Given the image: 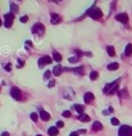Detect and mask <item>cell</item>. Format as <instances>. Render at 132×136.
Masks as SVG:
<instances>
[{
	"mask_svg": "<svg viewBox=\"0 0 132 136\" xmlns=\"http://www.w3.org/2000/svg\"><path fill=\"white\" fill-rule=\"evenodd\" d=\"M118 134H119V136H132V127H130V126H121Z\"/></svg>",
	"mask_w": 132,
	"mask_h": 136,
	"instance_id": "3957f363",
	"label": "cell"
},
{
	"mask_svg": "<svg viewBox=\"0 0 132 136\" xmlns=\"http://www.w3.org/2000/svg\"><path fill=\"white\" fill-rule=\"evenodd\" d=\"M101 129H103V125H101L100 122H98V121L94 122V125H92V130H94V131H100Z\"/></svg>",
	"mask_w": 132,
	"mask_h": 136,
	"instance_id": "2e32d148",
	"label": "cell"
},
{
	"mask_svg": "<svg viewBox=\"0 0 132 136\" xmlns=\"http://www.w3.org/2000/svg\"><path fill=\"white\" fill-rule=\"evenodd\" d=\"M1 136H10V135H9V132H3Z\"/></svg>",
	"mask_w": 132,
	"mask_h": 136,
	"instance_id": "e575fe53",
	"label": "cell"
},
{
	"mask_svg": "<svg viewBox=\"0 0 132 136\" xmlns=\"http://www.w3.org/2000/svg\"><path fill=\"white\" fill-rule=\"evenodd\" d=\"M48 86H49V87H54V86H55V81H54V80H51V81L49 82V85H48Z\"/></svg>",
	"mask_w": 132,
	"mask_h": 136,
	"instance_id": "4dcf8cb0",
	"label": "cell"
},
{
	"mask_svg": "<svg viewBox=\"0 0 132 136\" xmlns=\"http://www.w3.org/2000/svg\"><path fill=\"white\" fill-rule=\"evenodd\" d=\"M118 82H119V80H115L114 82H112V84H108V85L104 87V93H105V94H108V93H109V91H110V90L114 87V86H117V84H118Z\"/></svg>",
	"mask_w": 132,
	"mask_h": 136,
	"instance_id": "ba28073f",
	"label": "cell"
},
{
	"mask_svg": "<svg viewBox=\"0 0 132 136\" xmlns=\"http://www.w3.org/2000/svg\"><path fill=\"white\" fill-rule=\"evenodd\" d=\"M83 100H85V103H91L94 100V94L90 93V91H87L85 94V96H83Z\"/></svg>",
	"mask_w": 132,
	"mask_h": 136,
	"instance_id": "8fae6325",
	"label": "cell"
},
{
	"mask_svg": "<svg viewBox=\"0 0 132 136\" xmlns=\"http://www.w3.org/2000/svg\"><path fill=\"white\" fill-rule=\"evenodd\" d=\"M26 45H27V46H32V42H31V41H26Z\"/></svg>",
	"mask_w": 132,
	"mask_h": 136,
	"instance_id": "836d02e7",
	"label": "cell"
},
{
	"mask_svg": "<svg viewBox=\"0 0 132 136\" xmlns=\"http://www.w3.org/2000/svg\"><path fill=\"white\" fill-rule=\"evenodd\" d=\"M98 77H99V73H98L96 71H92V72L90 73V80L95 81V80H98Z\"/></svg>",
	"mask_w": 132,
	"mask_h": 136,
	"instance_id": "d6986e66",
	"label": "cell"
},
{
	"mask_svg": "<svg viewBox=\"0 0 132 136\" xmlns=\"http://www.w3.org/2000/svg\"><path fill=\"white\" fill-rule=\"evenodd\" d=\"M71 71L72 72H76V73H83V68H73Z\"/></svg>",
	"mask_w": 132,
	"mask_h": 136,
	"instance_id": "cb8c5ba5",
	"label": "cell"
},
{
	"mask_svg": "<svg viewBox=\"0 0 132 136\" xmlns=\"http://www.w3.org/2000/svg\"><path fill=\"white\" fill-rule=\"evenodd\" d=\"M5 69H6V71H10V66H9V64H8V66H5Z\"/></svg>",
	"mask_w": 132,
	"mask_h": 136,
	"instance_id": "8d00e7d4",
	"label": "cell"
},
{
	"mask_svg": "<svg viewBox=\"0 0 132 136\" xmlns=\"http://www.w3.org/2000/svg\"><path fill=\"white\" fill-rule=\"evenodd\" d=\"M87 16H90L92 19H100V18L103 17V12H101L100 8H96V6L94 5L92 8H90V9L87 10Z\"/></svg>",
	"mask_w": 132,
	"mask_h": 136,
	"instance_id": "6da1fadb",
	"label": "cell"
},
{
	"mask_svg": "<svg viewBox=\"0 0 132 136\" xmlns=\"http://www.w3.org/2000/svg\"><path fill=\"white\" fill-rule=\"evenodd\" d=\"M76 62H78V58H77V57H72V58H69V63H76Z\"/></svg>",
	"mask_w": 132,
	"mask_h": 136,
	"instance_id": "4316f807",
	"label": "cell"
},
{
	"mask_svg": "<svg viewBox=\"0 0 132 136\" xmlns=\"http://www.w3.org/2000/svg\"><path fill=\"white\" fill-rule=\"evenodd\" d=\"M31 119H32L33 122H36V121L38 119V116H37V113H31Z\"/></svg>",
	"mask_w": 132,
	"mask_h": 136,
	"instance_id": "484cf974",
	"label": "cell"
},
{
	"mask_svg": "<svg viewBox=\"0 0 132 136\" xmlns=\"http://www.w3.org/2000/svg\"><path fill=\"white\" fill-rule=\"evenodd\" d=\"M74 109H76L78 113H81V114H82V113H83L85 107H83V105H80V104H74Z\"/></svg>",
	"mask_w": 132,
	"mask_h": 136,
	"instance_id": "ffe728a7",
	"label": "cell"
},
{
	"mask_svg": "<svg viewBox=\"0 0 132 136\" xmlns=\"http://www.w3.org/2000/svg\"><path fill=\"white\" fill-rule=\"evenodd\" d=\"M37 136H42V135H37Z\"/></svg>",
	"mask_w": 132,
	"mask_h": 136,
	"instance_id": "f35d334b",
	"label": "cell"
},
{
	"mask_svg": "<svg viewBox=\"0 0 132 136\" xmlns=\"http://www.w3.org/2000/svg\"><path fill=\"white\" fill-rule=\"evenodd\" d=\"M69 136H78V134H77V132H72Z\"/></svg>",
	"mask_w": 132,
	"mask_h": 136,
	"instance_id": "d590c367",
	"label": "cell"
},
{
	"mask_svg": "<svg viewBox=\"0 0 132 136\" xmlns=\"http://www.w3.org/2000/svg\"><path fill=\"white\" fill-rule=\"evenodd\" d=\"M78 119H80L81 122H89V121H90V116H87V114L82 113V114H80V116H78Z\"/></svg>",
	"mask_w": 132,
	"mask_h": 136,
	"instance_id": "5bb4252c",
	"label": "cell"
},
{
	"mask_svg": "<svg viewBox=\"0 0 132 136\" xmlns=\"http://www.w3.org/2000/svg\"><path fill=\"white\" fill-rule=\"evenodd\" d=\"M32 34L37 35V36H42L45 34V27L42 23H36L35 26L32 27Z\"/></svg>",
	"mask_w": 132,
	"mask_h": 136,
	"instance_id": "7a4b0ae2",
	"label": "cell"
},
{
	"mask_svg": "<svg viewBox=\"0 0 132 136\" xmlns=\"http://www.w3.org/2000/svg\"><path fill=\"white\" fill-rule=\"evenodd\" d=\"M10 10H12V14L14 16L15 13H18V6H17L14 3H12V4H10Z\"/></svg>",
	"mask_w": 132,
	"mask_h": 136,
	"instance_id": "ac0fdd59",
	"label": "cell"
},
{
	"mask_svg": "<svg viewBox=\"0 0 132 136\" xmlns=\"http://www.w3.org/2000/svg\"><path fill=\"white\" fill-rule=\"evenodd\" d=\"M0 26H1V19H0Z\"/></svg>",
	"mask_w": 132,
	"mask_h": 136,
	"instance_id": "74e56055",
	"label": "cell"
},
{
	"mask_svg": "<svg viewBox=\"0 0 132 136\" xmlns=\"http://www.w3.org/2000/svg\"><path fill=\"white\" fill-rule=\"evenodd\" d=\"M121 94H122L123 98H127V91H126V90H122V91L119 93V95H121Z\"/></svg>",
	"mask_w": 132,
	"mask_h": 136,
	"instance_id": "1f68e13d",
	"label": "cell"
},
{
	"mask_svg": "<svg viewBox=\"0 0 132 136\" xmlns=\"http://www.w3.org/2000/svg\"><path fill=\"white\" fill-rule=\"evenodd\" d=\"M4 18H5L4 26H5L6 28L12 27V25H13V21H14V16H13L12 13H8V14H5V16H4Z\"/></svg>",
	"mask_w": 132,
	"mask_h": 136,
	"instance_id": "277c9868",
	"label": "cell"
},
{
	"mask_svg": "<svg viewBox=\"0 0 132 136\" xmlns=\"http://www.w3.org/2000/svg\"><path fill=\"white\" fill-rule=\"evenodd\" d=\"M63 117L69 118V117H71V112H69V110H64V112H63Z\"/></svg>",
	"mask_w": 132,
	"mask_h": 136,
	"instance_id": "83f0119b",
	"label": "cell"
},
{
	"mask_svg": "<svg viewBox=\"0 0 132 136\" xmlns=\"http://www.w3.org/2000/svg\"><path fill=\"white\" fill-rule=\"evenodd\" d=\"M115 19L119 21L121 23H128V16L127 13H121V14H117L115 16Z\"/></svg>",
	"mask_w": 132,
	"mask_h": 136,
	"instance_id": "52a82bcc",
	"label": "cell"
},
{
	"mask_svg": "<svg viewBox=\"0 0 132 136\" xmlns=\"http://www.w3.org/2000/svg\"><path fill=\"white\" fill-rule=\"evenodd\" d=\"M48 134H49V136H57L58 135V129L55 126H53L48 130Z\"/></svg>",
	"mask_w": 132,
	"mask_h": 136,
	"instance_id": "4fadbf2b",
	"label": "cell"
},
{
	"mask_svg": "<svg viewBox=\"0 0 132 136\" xmlns=\"http://www.w3.org/2000/svg\"><path fill=\"white\" fill-rule=\"evenodd\" d=\"M131 53H132V44H127L126 50H125V54L126 55H131Z\"/></svg>",
	"mask_w": 132,
	"mask_h": 136,
	"instance_id": "44dd1931",
	"label": "cell"
},
{
	"mask_svg": "<svg viewBox=\"0 0 132 136\" xmlns=\"http://www.w3.org/2000/svg\"><path fill=\"white\" fill-rule=\"evenodd\" d=\"M53 73H51V71H46L45 72V74H44V78L45 80H48V78H50V76H51Z\"/></svg>",
	"mask_w": 132,
	"mask_h": 136,
	"instance_id": "d4e9b609",
	"label": "cell"
},
{
	"mask_svg": "<svg viewBox=\"0 0 132 136\" xmlns=\"http://www.w3.org/2000/svg\"><path fill=\"white\" fill-rule=\"evenodd\" d=\"M10 95H12V98L15 99V100H21V99H22V94H21V90H19L18 87H12Z\"/></svg>",
	"mask_w": 132,
	"mask_h": 136,
	"instance_id": "8992f818",
	"label": "cell"
},
{
	"mask_svg": "<svg viewBox=\"0 0 132 136\" xmlns=\"http://www.w3.org/2000/svg\"><path fill=\"white\" fill-rule=\"evenodd\" d=\"M110 122H112V125H114V126H118V125H119V121H118L115 117H113V118L110 119Z\"/></svg>",
	"mask_w": 132,
	"mask_h": 136,
	"instance_id": "603a6c76",
	"label": "cell"
},
{
	"mask_svg": "<svg viewBox=\"0 0 132 136\" xmlns=\"http://www.w3.org/2000/svg\"><path fill=\"white\" fill-rule=\"evenodd\" d=\"M118 67H119V64L117 62H113V63L108 64V69L109 71H115V69H118Z\"/></svg>",
	"mask_w": 132,
	"mask_h": 136,
	"instance_id": "e0dca14e",
	"label": "cell"
},
{
	"mask_svg": "<svg viewBox=\"0 0 132 136\" xmlns=\"http://www.w3.org/2000/svg\"><path fill=\"white\" fill-rule=\"evenodd\" d=\"M106 50H108V54H109L110 57H114V55H115V50H114L113 46H108Z\"/></svg>",
	"mask_w": 132,
	"mask_h": 136,
	"instance_id": "7402d4cb",
	"label": "cell"
},
{
	"mask_svg": "<svg viewBox=\"0 0 132 136\" xmlns=\"http://www.w3.org/2000/svg\"><path fill=\"white\" fill-rule=\"evenodd\" d=\"M27 21H28V17H27V16H23V17H21V22H22V23H26Z\"/></svg>",
	"mask_w": 132,
	"mask_h": 136,
	"instance_id": "f1b7e54d",
	"label": "cell"
},
{
	"mask_svg": "<svg viewBox=\"0 0 132 136\" xmlns=\"http://www.w3.org/2000/svg\"><path fill=\"white\" fill-rule=\"evenodd\" d=\"M50 16H51V23H53V25H58V23L62 21V18H60L57 13H51Z\"/></svg>",
	"mask_w": 132,
	"mask_h": 136,
	"instance_id": "9c48e42d",
	"label": "cell"
},
{
	"mask_svg": "<svg viewBox=\"0 0 132 136\" xmlns=\"http://www.w3.org/2000/svg\"><path fill=\"white\" fill-rule=\"evenodd\" d=\"M23 63H25V62H23V61H21V59H19V61H18V64H17V66H18V67L21 68V67H23Z\"/></svg>",
	"mask_w": 132,
	"mask_h": 136,
	"instance_id": "d6a6232c",
	"label": "cell"
},
{
	"mask_svg": "<svg viewBox=\"0 0 132 136\" xmlns=\"http://www.w3.org/2000/svg\"><path fill=\"white\" fill-rule=\"evenodd\" d=\"M38 117H40V118H41L42 121H45V122L50 119V114H49L48 112H45V110H42V109L40 110V116H38Z\"/></svg>",
	"mask_w": 132,
	"mask_h": 136,
	"instance_id": "30bf717a",
	"label": "cell"
},
{
	"mask_svg": "<svg viewBox=\"0 0 132 136\" xmlns=\"http://www.w3.org/2000/svg\"><path fill=\"white\" fill-rule=\"evenodd\" d=\"M53 62V58H50L49 55H45V57H42V58H40L38 59V62H37V64H38V67H44L45 64H50Z\"/></svg>",
	"mask_w": 132,
	"mask_h": 136,
	"instance_id": "5b68a950",
	"label": "cell"
},
{
	"mask_svg": "<svg viewBox=\"0 0 132 136\" xmlns=\"http://www.w3.org/2000/svg\"><path fill=\"white\" fill-rule=\"evenodd\" d=\"M53 59L59 63V62H62V55H60L58 51H54V53H53Z\"/></svg>",
	"mask_w": 132,
	"mask_h": 136,
	"instance_id": "9a60e30c",
	"label": "cell"
},
{
	"mask_svg": "<svg viewBox=\"0 0 132 136\" xmlns=\"http://www.w3.org/2000/svg\"><path fill=\"white\" fill-rule=\"evenodd\" d=\"M62 72H63V68L60 67V64H58V66H55V67H54V69H53V72H51V73H53L54 76H60V74H62Z\"/></svg>",
	"mask_w": 132,
	"mask_h": 136,
	"instance_id": "7c38bea8",
	"label": "cell"
},
{
	"mask_svg": "<svg viewBox=\"0 0 132 136\" xmlns=\"http://www.w3.org/2000/svg\"><path fill=\"white\" fill-rule=\"evenodd\" d=\"M55 127H57V129H58V127H59V129H60V127H64V123H63L62 121H58V122H57V126H55Z\"/></svg>",
	"mask_w": 132,
	"mask_h": 136,
	"instance_id": "f546056e",
	"label": "cell"
}]
</instances>
